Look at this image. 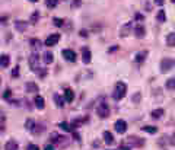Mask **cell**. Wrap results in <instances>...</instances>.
<instances>
[{"mask_svg":"<svg viewBox=\"0 0 175 150\" xmlns=\"http://www.w3.org/2000/svg\"><path fill=\"white\" fill-rule=\"evenodd\" d=\"M126 93H127V85L124 82H117L114 88V92H112V98L115 101H120V99H123L126 96Z\"/></svg>","mask_w":175,"mask_h":150,"instance_id":"obj_1","label":"cell"},{"mask_svg":"<svg viewBox=\"0 0 175 150\" xmlns=\"http://www.w3.org/2000/svg\"><path fill=\"white\" fill-rule=\"evenodd\" d=\"M175 66V60L174 59H162L161 60V72L162 73H168L169 70H172V67Z\"/></svg>","mask_w":175,"mask_h":150,"instance_id":"obj_2","label":"cell"},{"mask_svg":"<svg viewBox=\"0 0 175 150\" xmlns=\"http://www.w3.org/2000/svg\"><path fill=\"white\" fill-rule=\"evenodd\" d=\"M28 63H29L31 70L37 72V70H38V66H40V57H38V54H37V52H32V54L29 55V59H28Z\"/></svg>","mask_w":175,"mask_h":150,"instance_id":"obj_3","label":"cell"},{"mask_svg":"<svg viewBox=\"0 0 175 150\" xmlns=\"http://www.w3.org/2000/svg\"><path fill=\"white\" fill-rule=\"evenodd\" d=\"M114 128L118 134H123V133L127 131V123H126L124 120H117L115 124H114Z\"/></svg>","mask_w":175,"mask_h":150,"instance_id":"obj_4","label":"cell"},{"mask_svg":"<svg viewBox=\"0 0 175 150\" xmlns=\"http://www.w3.org/2000/svg\"><path fill=\"white\" fill-rule=\"evenodd\" d=\"M96 112H98V115H99L101 118H107V117H109V106L104 102V104H101L99 106H98Z\"/></svg>","mask_w":175,"mask_h":150,"instance_id":"obj_5","label":"cell"},{"mask_svg":"<svg viewBox=\"0 0 175 150\" xmlns=\"http://www.w3.org/2000/svg\"><path fill=\"white\" fill-rule=\"evenodd\" d=\"M61 55L67 60V61H70V63H74V61H76V52H74L73 50H63V51H61Z\"/></svg>","mask_w":175,"mask_h":150,"instance_id":"obj_6","label":"cell"},{"mask_svg":"<svg viewBox=\"0 0 175 150\" xmlns=\"http://www.w3.org/2000/svg\"><path fill=\"white\" fill-rule=\"evenodd\" d=\"M131 29H133V25H131V22H127V23H124L121 26V29H120V37L124 38V37H128L130 32H131Z\"/></svg>","mask_w":175,"mask_h":150,"instance_id":"obj_7","label":"cell"},{"mask_svg":"<svg viewBox=\"0 0 175 150\" xmlns=\"http://www.w3.org/2000/svg\"><path fill=\"white\" fill-rule=\"evenodd\" d=\"M59 41H60V34H53V35H50V37L45 39V45L53 47V45H55Z\"/></svg>","mask_w":175,"mask_h":150,"instance_id":"obj_8","label":"cell"},{"mask_svg":"<svg viewBox=\"0 0 175 150\" xmlns=\"http://www.w3.org/2000/svg\"><path fill=\"white\" fill-rule=\"evenodd\" d=\"M128 143L131 144V146H134V147H141L143 144H145V140L140 137H128Z\"/></svg>","mask_w":175,"mask_h":150,"instance_id":"obj_9","label":"cell"},{"mask_svg":"<svg viewBox=\"0 0 175 150\" xmlns=\"http://www.w3.org/2000/svg\"><path fill=\"white\" fill-rule=\"evenodd\" d=\"M53 101L55 102V105H57L59 108H63V106H64V102H66L64 96H61L60 93H54V95H53Z\"/></svg>","mask_w":175,"mask_h":150,"instance_id":"obj_10","label":"cell"},{"mask_svg":"<svg viewBox=\"0 0 175 150\" xmlns=\"http://www.w3.org/2000/svg\"><path fill=\"white\" fill-rule=\"evenodd\" d=\"M15 28H16L18 32H25L28 28V22H25V20H16L15 22Z\"/></svg>","mask_w":175,"mask_h":150,"instance_id":"obj_11","label":"cell"},{"mask_svg":"<svg viewBox=\"0 0 175 150\" xmlns=\"http://www.w3.org/2000/svg\"><path fill=\"white\" fill-rule=\"evenodd\" d=\"M25 91H27V93H38V86L34 82H28L25 85Z\"/></svg>","mask_w":175,"mask_h":150,"instance_id":"obj_12","label":"cell"},{"mask_svg":"<svg viewBox=\"0 0 175 150\" xmlns=\"http://www.w3.org/2000/svg\"><path fill=\"white\" fill-rule=\"evenodd\" d=\"M134 35L137 37V38H143L145 35H146V31H145V26L143 25H136L134 26Z\"/></svg>","mask_w":175,"mask_h":150,"instance_id":"obj_13","label":"cell"},{"mask_svg":"<svg viewBox=\"0 0 175 150\" xmlns=\"http://www.w3.org/2000/svg\"><path fill=\"white\" fill-rule=\"evenodd\" d=\"M82 59H83V63L85 64H88V63H91V59H92V54H91V51L88 50L86 47L82 50Z\"/></svg>","mask_w":175,"mask_h":150,"instance_id":"obj_14","label":"cell"},{"mask_svg":"<svg viewBox=\"0 0 175 150\" xmlns=\"http://www.w3.org/2000/svg\"><path fill=\"white\" fill-rule=\"evenodd\" d=\"M35 108L37 109H44V106H45V101L42 96H35Z\"/></svg>","mask_w":175,"mask_h":150,"instance_id":"obj_15","label":"cell"},{"mask_svg":"<svg viewBox=\"0 0 175 150\" xmlns=\"http://www.w3.org/2000/svg\"><path fill=\"white\" fill-rule=\"evenodd\" d=\"M42 60H44L45 64H51L53 60H54V54L51 51H45L44 52V55H42Z\"/></svg>","mask_w":175,"mask_h":150,"instance_id":"obj_16","label":"cell"},{"mask_svg":"<svg viewBox=\"0 0 175 150\" xmlns=\"http://www.w3.org/2000/svg\"><path fill=\"white\" fill-rule=\"evenodd\" d=\"M102 137H104V141H105L107 144H112V143H114V136H112L109 131H104Z\"/></svg>","mask_w":175,"mask_h":150,"instance_id":"obj_17","label":"cell"},{"mask_svg":"<svg viewBox=\"0 0 175 150\" xmlns=\"http://www.w3.org/2000/svg\"><path fill=\"white\" fill-rule=\"evenodd\" d=\"M146 57H148V51H139L136 54L134 60H136V63H143Z\"/></svg>","mask_w":175,"mask_h":150,"instance_id":"obj_18","label":"cell"},{"mask_svg":"<svg viewBox=\"0 0 175 150\" xmlns=\"http://www.w3.org/2000/svg\"><path fill=\"white\" fill-rule=\"evenodd\" d=\"M73 98H74V93L73 91L67 88L66 91H64V99H66V102H73Z\"/></svg>","mask_w":175,"mask_h":150,"instance_id":"obj_19","label":"cell"},{"mask_svg":"<svg viewBox=\"0 0 175 150\" xmlns=\"http://www.w3.org/2000/svg\"><path fill=\"white\" fill-rule=\"evenodd\" d=\"M5 150H18V141L9 140V141L5 144Z\"/></svg>","mask_w":175,"mask_h":150,"instance_id":"obj_20","label":"cell"},{"mask_svg":"<svg viewBox=\"0 0 175 150\" xmlns=\"http://www.w3.org/2000/svg\"><path fill=\"white\" fill-rule=\"evenodd\" d=\"M166 45L168 47H175V34L169 32L166 35Z\"/></svg>","mask_w":175,"mask_h":150,"instance_id":"obj_21","label":"cell"},{"mask_svg":"<svg viewBox=\"0 0 175 150\" xmlns=\"http://www.w3.org/2000/svg\"><path fill=\"white\" fill-rule=\"evenodd\" d=\"M38 19H40V12H38V10H34L32 15H31V18H29V23H31V25H35V23L38 22Z\"/></svg>","mask_w":175,"mask_h":150,"instance_id":"obj_22","label":"cell"},{"mask_svg":"<svg viewBox=\"0 0 175 150\" xmlns=\"http://www.w3.org/2000/svg\"><path fill=\"white\" fill-rule=\"evenodd\" d=\"M163 114H165V111H163L162 108L153 109V111H152V118H155V120H158V118H162V117H163Z\"/></svg>","mask_w":175,"mask_h":150,"instance_id":"obj_23","label":"cell"},{"mask_svg":"<svg viewBox=\"0 0 175 150\" xmlns=\"http://www.w3.org/2000/svg\"><path fill=\"white\" fill-rule=\"evenodd\" d=\"M29 45L32 47L34 50H38L41 45H42V42H41L40 39H37V38H32V39H29Z\"/></svg>","mask_w":175,"mask_h":150,"instance_id":"obj_24","label":"cell"},{"mask_svg":"<svg viewBox=\"0 0 175 150\" xmlns=\"http://www.w3.org/2000/svg\"><path fill=\"white\" fill-rule=\"evenodd\" d=\"M141 130L146 131V133H149V134H156V133H158V128L153 127V125H145Z\"/></svg>","mask_w":175,"mask_h":150,"instance_id":"obj_25","label":"cell"},{"mask_svg":"<svg viewBox=\"0 0 175 150\" xmlns=\"http://www.w3.org/2000/svg\"><path fill=\"white\" fill-rule=\"evenodd\" d=\"M156 19L159 23H163L165 20H166V16H165V10H159L158 12V16H156Z\"/></svg>","mask_w":175,"mask_h":150,"instance_id":"obj_26","label":"cell"},{"mask_svg":"<svg viewBox=\"0 0 175 150\" xmlns=\"http://www.w3.org/2000/svg\"><path fill=\"white\" fill-rule=\"evenodd\" d=\"M9 63H10V60H9V55L3 54V55H2V69H6L7 66H9Z\"/></svg>","mask_w":175,"mask_h":150,"instance_id":"obj_27","label":"cell"},{"mask_svg":"<svg viewBox=\"0 0 175 150\" xmlns=\"http://www.w3.org/2000/svg\"><path fill=\"white\" fill-rule=\"evenodd\" d=\"M34 127H35L34 120H27V121H25V128H27V130L32 131V130H34Z\"/></svg>","mask_w":175,"mask_h":150,"instance_id":"obj_28","label":"cell"},{"mask_svg":"<svg viewBox=\"0 0 175 150\" xmlns=\"http://www.w3.org/2000/svg\"><path fill=\"white\" fill-rule=\"evenodd\" d=\"M57 3H59V0H45V6L48 9H54V7L57 6Z\"/></svg>","mask_w":175,"mask_h":150,"instance_id":"obj_29","label":"cell"},{"mask_svg":"<svg viewBox=\"0 0 175 150\" xmlns=\"http://www.w3.org/2000/svg\"><path fill=\"white\" fill-rule=\"evenodd\" d=\"M166 89H175V79H168L166 83H165Z\"/></svg>","mask_w":175,"mask_h":150,"instance_id":"obj_30","label":"cell"},{"mask_svg":"<svg viewBox=\"0 0 175 150\" xmlns=\"http://www.w3.org/2000/svg\"><path fill=\"white\" fill-rule=\"evenodd\" d=\"M63 23H64V20L60 19V18H53V25L57 26V28H61L63 26Z\"/></svg>","mask_w":175,"mask_h":150,"instance_id":"obj_31","label":"cell"},{"mask_svg":"<svg viewBox=\"0 0 175 150\" xmlns=\"http://www.w3.org/2000/svg\"><path fill=\"white\" fill-rule=\"evenodd\" d=\"M42 131H44V125H35L32 133H34V134H41Z\"/></svg>","mask_w":175,"mask_h":150,"instance_id":"obj_32","label":"cell"},{"mask_svg":"<svg viewBox=\"0 0 175 150\" xmlns=\"http://www.w3.org/2000/svg\"><path fill=\"white\" fill-rule=\"evenodd\" d=\"M60 128H63L64 131H72V128H70V125L67 123H60Z\"/></svg>","mask_w":175,"mask_h":150,"instance_id":"obj_33","label":"cell"},{"mask_svg":"<svg viewBox=\"0 0 175 150\" xmlns=\"http://www.w3.org/2000/svg\"><path fill=\"white\" fill-rule=\"evenodd\" d=\"M10 95H12V91L6 89V91L3 92V99H10Z\"/></svg>","mask_w":175,"mask_h":150,"instance_id":"obj_34","label":"cell"},{"mask_svg":"<svg viewBox=\"0 0 175 150\" xmlns=\"http://www.w3.org/2000/svg\"><path fill=\"white\" fill-rule=\"evenodd\" d=\"M18 76H19V67L16 66L13 70H12V77H18Z\"/></svg>","mask_w":175,"mask_h":150,"instance_id":"obj_35","label":"cell"},{"mask_svg":"<svg viewBox=\"0 0 175 150\" xmlns=\"http://www.w3.org/2000/svg\"><path fill=\"white\" fill-rule=\"evenodd\" d=\"M27 150H40V147H38L37 144H28Z\"/></svg>","mask_w":175,"mask_h":150,"instance_id":"obj_36","label":"cell"},{"mask_svg":"<svg viewBox=\"0 0 175 150\" xmlns=\"http://www.w3.org/2000/svg\"><path fill=\"white\" fill-rule=\"evenodd\" d=\"M140 98H141L140 93H136L134 96H133V102H136V104H137V102H140Z\"/></svg>","mask_w":175,"mask_h":150,"instance_id":"obj_37","label":"cell"},{"mask_svg":"<svg viewBox=\"0 0 175 150\" xmlns=\"http://www.w3.org/2000/svg\"><path fill=\"white\" fill-rule=\"evenodd\" d=\"M80 5H82L80 0H73V2H72V7H79Z\"/></svg>","mask_w":175,"mask_h":150,"instance_id":"obj_38","label":"cell"},{"mask_svg":"<svg viewBox=\"0 0 175 150\" xmlns=\"http://www.w3.org/2000/svg\"><path fill=\"white\" fill-rule=\"evenodd\" d=\"M79 34H80L82 38H86V37H88V31H86V29H80V32H79Z\"/></svg>","mask_w":175,"mask_h":150,"instance_id":"obj_39","label":"cell"},{"mask_svg":"<svg viewBox=\"0 0 175 150\" xmlns=\"http://www.w3.org/2000/svg\"><path fill=\"white\" fill-rule=\"evenodd\" d=\"M45 74H47V69H42V72H38V76H40V77H44Z\"/></svg>","mask_w":175,"mask_h":150,"instance_id":"obj_40","label":"cell"},{"mask_svg":"<svg viewBox=\"0 0 175 150\" xmlns=\"http://www.w3.org/2000/svg\"><path fill=\"white\" fill-rule=\"evenodd\" d=\"M155 3L158 6H163V3H165V0H155Z\"/></svg>","mask_w":175,"mask_h":150,"instance_id":"obj_41","label":"cell"},{"mask_svg":"<svg viewBox=\"0 0 175 150\" xmlns=\"http://www.w3.org/2000/svg\"><path fill=\"white\" fill-rule=\"evenodd\" d=\"M134 18H136L137 20H143V16H141L140 13H136V15H134Z\"/></svg>","mask_w":175,"mask_h":150,"instance_id":"obj_42","label":"cell"},{"mask_svg":"<svg viewBox=\"0 0 175 150\" xmlns=\"http://www.w3.org/2000/svg\"><path fill=\"white\" fill-rule=\"evenodd\" d=\"M44 150H55V149H54V147L51 146V144H47V146L44 147Z\"/></svg>","mask_w":175,"mask_h":150,"instance_id":"obj_43","label":"cell"},{"mask_svg":"<svg viewBox=\"0 0 175 150\" xmlns=\"http://www.w3.org/2000/svg\"><path fill=\"white\" fill-rule=\"evenodd\" d=\"M171 144L175 146V131H174V134H172V137H171Z\"/></svg>","mask_w":175,"mask_h":150,"instance_id":"obj_44","label":"cell"},{"mask_svg":"<svg viewBox=\"0 0 175 150\" xmlns=\"http://www.w3.org/2000/svg\"><path fill=\"white\" fill-rule=\"evenodd\" d=\"M120 150H131V149H130V147H127V146H121V147H120Z\"/></svg>","mask_w":175,"mask_h":150,"instance_id":"obj_45","label":"cell"},{"mask_svg":"<svg viewBox=\"0 0 175 150\" xmlns=\"http://www.w3.org/2000/svg\"><path fill=\"white\" fill-rule=\"evenodd\" d=\"M115 50H117V45H114V47H112V48H109V50H108V51L111 52V51H115Z\"/></svg>","mask_w":175,"mask_h":150,"instance_id":"obj_46","label":"cell"},{"mask_svg":"<svg viewBox=\"0 0 175 150\" xmlns=\"http://www.w3.org/2000/svg\"><path fill=\"white\" fill-rule=\"evenodd\" d=\"M28 2H31V3H37L38 0H28Z\"/></svg>","mask_w":175,"mask_h":150,"instance_id":"obj_47","label":"cell"},{"mask_svg":"<svg viewBox=\"0 0 175 150\" xmlns=\"http://www.w3.org/2000/svg\"><path fill=\"white\" fill-rule=\"evenodd\" d=\"M172 3H175V0H172Z\"/></svg>","mask_w":175,"mask_h":150,"instance_id":"obj_48","label":"cell"}]
</instances>
